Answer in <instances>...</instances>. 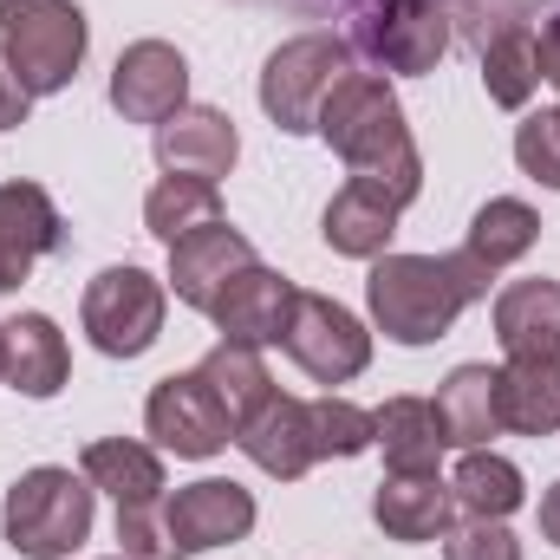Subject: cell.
<instances>
[{"instance_id": "obj_30", "label": "cell", "mask_w": 560, "mask_h": 560, "mask_svg": "<svg viewBox=\"0 0 560 560\" xmlns=\"http://www.w3.org/2000/svg\"><path fill=\"white\" fill-rule=\"evenodd\" d=\"M306 423H313V450H319V463H326V456H365V450L378 443L372 411H359L352 398H332V392L306 405Z\"/></svg>"}, {"instance_id": "obj_34", "label": "cell", "mask_w": 560, "mask_h": 560, "mask_svg": "<svg viewBox=\"0 0 560 560\" xmlns=\"http://www.w3.org/2000/svg\"><path fill=\"white\" fill-rule=\"evenodd\" d=\"M26 112H33V92L20 85V72L7 66V52H0V131H20L26 125Z\"/></svg>"}, {"instance_id": "obj_13", "label": "cell", "mask_w": 560, "mask_h": 560, "mask_svg": "<svg viewBox=\"0 0 560 560\" xmlns=\"http://www.w3.org/2000/svg\"><path fill=\"white\" fill-rule=\"evenodd\" d=\"M242 268H255V242L235 222H209V229H196V235H183L170 248V293L183 306L209 313L222 300V287L242 275Z\"/></svg>"}, {"instance_id": "obj_16", "label": "cell", "mask_w": 560, "mask_h": 560, "mask_svg": "<svg viewBox=\"0 0 560 560\" xmlns=\"http://www.w3.org/2000/svg\"><path fill=\"white\" fill-rule=\"evenodd\" d=\"M398 215H405V209H398L378 183L346 176V183L332 189L326 215H319V235H326V248H332V255H346V261H378V255H392Z\"/></svg>"}, {"instance_id": "obj_33", "label": "cell", "mask_w": 560, "mask_h": 560, "mask_svg": "<svg viewBox=\"0 0 560 560\" xmlns=\"http://www.w3.org/2000/svg\"><path fill=\"white\" fill-rule=\"evenodd\" d=\"M443 560H522V541L502 522H456L443 535Z\"/></svg>"}, {"instance_id": "obj_17", "label": "cell", "mask_w": 560, "mask_h": 560, "mask_svg": "<svg viewBox=\"0 0 560 560\" xmlns=\"http://www.w3.org/2000/svg\"><path fill=\"white\" fill-rule=\"evenodd\" d=\"M293 280L275 275V268H242V275L222 287V300L209 306V319H215V332L222 339H235V346H280V332H287V313H293Z\"/></svg>"}, {"instance_id": "obj_38", "label": "cell", "mask_w": 560, "mask_h": 560, "mask_svg": "<svg viewBox=\"0 0 560 560\" xmlns=\"http://www.w3.org/2000/svg\"><path fill=\"white\" fill-rule=\"evenodd\" d=\"M118 560H125V555H118Z\"/></svg>"}, {"instance_id": "obj_28", "label": "cell", "mask_w": 560, "mask_h": 560, "mask_svg": "<svg viewBox=\"0 0 560 560\" xmlns=\"http://www.w3.org/2000/svg\"><path fill=\"white\" fill-rule=\"evenodd\" d=\"M482 92L489 105L502 112H522L535 92H541V46L528 26H502L489 46H482Z\"/></svg>"}, {"instance_id": "obj_6", "label": "cell", "mask_w": 560, "mask_h": 560, "mask_svg": "<svg viewBox=\"0 0 560 560\" xmlns=\"http://www.w3.org/2000/svg\"><path fill=\"white\" fill-rule=\"evenodd\" d=\"M163 313H170V287L143 268H105V275L85 287V332L105 359H143L156 339H163Z\"/></svg>"}, {"instance_id": "obj_35", "label": "cell", "mask_w": 560, "mask_h": 560, "mask_svg": "<svg viewBox=\"0 0 560 560\" xmlns=\"http://www.w3.org/2000/svg\"><path fill=\"white\" fill-rule=\"evenodd\" d=\"M535 46H541V85H555V92H560V13L541 26V39H535Z\"/></svg>"}, {"instance_id": "obj_2", "label": "cell", "mask_w": 560, "mask_h": 560, "mask_svg": "<svg viewBox=\"0 0 560 560\" xmlns=\"http://www.w3.org/2000/svg\"><path fill=\"white\" fill-rule=\"evenodd\" d=\"M489 280L495 275L463 248L456 255H378L365 275V300L385 339L430 346L463 319V306L489 300Z\"/></svg>"}, {"instance_id": "obj_8", "label": "cell", "mask_w": 560, "mask_h": 560, "mask_svg": "<svg viewBox=\"0 0 560 560\" xmlns=\"http://www.w3.org/2000/svg\"><path fill=\"white\" fill-rule=\"evenodd\" d=\"M143 423H150L156 450L189 456V463L229 450V436H235V418L222 411V398L209 392L202 372H170V378H156V392H150V405H143Z\"/></svg>"}, {"instance_id": "obj_22", "label": "cell", "mask_w": 560, "mask_h": 560, "mask_svg": "<svg viewBox=\"0 0 560 560\" xmlns=\"http://www.w3.org/2000/svg\"><path fill=\"white\" fill-rule=\"evenodd\" d=\"M79 476H85L98 495H112L118 509H131V502H163V456H156L150 443H138V436H98V443H85Z\"/></svg>"}, {"instance_id": "obj_18", "label": "cell", "mask_w": 560, "mask_h": 560, "mask_svg": "<svg viewBox=\"0 0 560 560\" xmlns=\"http://www.w3.org/2000/svg\"><path fill=\"white\" fill-rule=\"evenodd\" d=\"M242 156V138H235V118L215 112V105H183L176 118L156 125V163L163 176H229Z\"/></svg>"}, {"instance_id": "obj_31", "label": "cell", "mask_w": 560, "mask_h": 560, "mask_svg": "<svg viewBox=\"0 0 560 560\" xmlns=\"http://www.w3.org/2000/svg\"><path fill=\"white\" fill-rule=\"evenodd\" d=\"M118 548H125V560H183L163 502H131V509H118Z\"/></svg>"}, {"instance_id": "obj_32", "label": "cell", "mask_w": 560, "mask_h": 560, "mask_svg": "<svg viewBox=\"0 0 560 560\" xmlns=\"http://www.w3.org/2000/svg\"><path fill=\"white\" fill-rule=\"evenodd\" d=\"M515 163L522 176H535L541 189H560V112H535L515 131Z\"/></svg>"}, {"instance_id": "obj_25", "label": "cell", "mask_w": 560, "mask_h": 560, "mask_svg": "<svg viewBox=\"0 0 560 560\" xmlns=\"http://www.w3.org/2000/svg\"><path fill=\"white\" fill-rule=\"evenodd\" d=\"M209 222H229V215H222V189H215L209 176H163V183L143 196V229H150L163 248H176L183 235H196V229H209Z\"/></svg>"}, {"instance_id": "obj_12", "label": "cell", "mask_w": 560, "mask_h": 560, "mask_svg": "<svg viewBox=\"0 0 560 560\" xmlns=\"http://www.w3.org/2000/svg\"><path fill=\"white\" fill-rule=\"evenodd\" d=\"M372 522L385 528V541L423 548L456 528V495L436 469H385V482L372 495Z\"/></svg>"}, {"instance_id": "obj_26", "label": "cell", "mask_w": 560, "mask_h": 560, "mask_svg": "<svg viewBox=\"0 0 560 560\" xmlns=\"http://www.w3.org/2000/svg\"><path fill=\"white\" fill-rule=\"evenodd\" d=\"M535 242H541V215H535L528 202H515V196H489V202L476 209L469 235H463V255H476L489 275H502V268H515Z\"/></svg>"}, {"instance_id": "obj_4", "label": "cell", "mask_w": 560, "mask_h": 560, "mask_svg": "<svg viewBox=\"0 0 560 560\" xmlns=\"http://www.w3.org/2000/svg\"><path fill=\"white\" fill-rule=\"evenodd\" d=\"M85 39L79 0H0V52L33 98H52L79 79Z\"/></svg>"}, {"instance_id": "obj_19", "label": "cell", "mask_w": 560, "mask_h": 560, "mask_svg": "<svg viewBox=\"0 0 560 560\" xmlns=\"http://www.w3.org/2000/svg\"><path fill=\"white\" fill-rule=\"evenodd\" d=\"M0 339H7V385L20 398H59L66 392L72 346H66V332L46 313H13L0 326Z\"/></svg>"}, {"instance_id": "obj_21", "label": "cell", "mask_w": 560, "mask_h": 560, "mask_svg": "<svg viewBox=\"0 0 560 560\" xmlns=\"http://www.w3.org/2000/svg\"><path fill=\"white\" fill-rule=\"evenodd\" d=\"M495 418L515 436L560 430V359H509L495 372Z\"/></svg>"}, {"instance_id": "obj_37", "label": "cell", "mask_w": 560, "mask_h": 560, "mask_svg": "<svg viewBox=\"0 0 560 560\" xmlns=\"http://www.w3.org/2000/svg\"><path fill=\"white\" fill-rule=\"evenodd\" d=\"M0 378H7V339H0Z\"/></svg>"}, {"instance_id": "obj_20", "label": "cell", "mask_w": 560, "mask_h": 560, "mask_svg": "<svg viewBox=\"0 0 560 560\" xmlns=\"http://www.w3.org/2000/svg\"><path fill=\"white\" fill-rule=\"evenodd\" d=\"M495 339L509 359H560V280H509L495 293Z\"/></svg>"}, {"instance_id": "obj_15", "label": "cell", "mask_w": 560, "mask_h": 560, "mask_svg": "<svg viewBox=\"0 0 560 560\" xmlns=\"http://www.w3.org/2000/svg\"><path fill=\"white\" fill-rule=\"evenodd\" d=\"M235 443H242V456H248L261 476H275V482H300V476L319 463L313 423H306V398H287V392H275L261 411H248V418L235 423Z\"/></svg>"}, {"instance_id": "obj_29", "label": "cell", "mask_w": 560, "mask_h": 560, "mask_svg": "<svg viewBox=\"0 0 560 560\" xmlns=\"http://www.w3.org/2000/svg\"><path fill=\"white\" fill-rule=\"evenodd\" d=\"M196 372L209 378V392L222 398V411H229L235 423L275 398V372H268L261 346H235V339H222V346H209V359H202Z\"/></svg>"}, {"instance_id": "obj_3", "label": "cell", "mask_w": 560, "mask_h": 560, "mask_svg": "<svg viewBox=\"0 0 560 560\" xmlns=\"http://www.w3.org/2000/svg\"><path fill=\"white\" fill-rule=\"evenodd\" d=\"M92 502L98 489L72 469H26L13 489H7V509H0V528H7V548L26 560H66L72 548H85L92 535Z\"/></svg>"}, {"instance_id": "obj_23", "label": "cell", "mask_w": 560, "mask_h": 560, "mask_svg": "<svg viewBox=\"0 0 560 560\" xmlns=\"http://www.w3.org/2000/svg\"><path fill=\"white\" fill-rule=\"evenodd\" d=\"M436 423H443V443L450 450H489V436H502L495 418V372L489 365H456L443 385H436Z\"/></svg>"}, {"instance_id": "obj_27", "label": "cell", "mask_w": 560, "mask_h": 560, "mask_svg": "<svg viewBox=\"0 0 560 560\" xmlns=\"http://www.w3.org/2000/svg\"><path fill=\"white\" fill-rule=\"evenodd\" d=\"M372 423H378L372 450H385V469H436V456L450 450L430 398H385V411H372Z\"/></svg>"}, {"instance_id": "obj_24", "label": "cell", "mask_w": 560, "mask_h": 560, "mask_svg": "<svg viewBox=\"0 0 560 560\" xmlns=\"http://www.w3.org/2000/svg\"><path fill=\"white\" fill-rule=\"evenodd\" d=\"M450 495H456V509H463L469 522H509V515L528 502V482H522V469H515L509 456H495V450H463V463H456V476H450Z\"/></svg>"}, {"instance_id": "obj_36", "label": "cell", "mask_w": 560, "mask_h": 560, "mask_svg": "<svg viewBox=\"0 0 560 560\" xmlns=\"http://www.w3.org/2000/svg\"><path fill=\"white\" fill-rule=\"evenodd\" d=\"M541 535H548V541L560 548V482L548 489V495H541Z\"/></svg>"}, {"instance_id": "obj_1", "label": "cell", "mask_w": 560, "mask_h": 560, "mask_svg": "<svg viewBox=\"0 0 560 560\" xmlns=\"http://www.w3.org/2000/svg\"><path fill=\"white\" fill-rule=\"evenodd\" d=\"M313 131L346 156V170H352V176L378 183L398 209H411V202L423 196L418 138H411V125H405L398 92H392L378 72H346V79H339V92L326 98V112H319V125H313Z\"/></svg>"}, {"instance_id": "obj_5", "label": "cell", "mask_w": 560, "mask_h": 560, "mask_svg": "<svg viewBox=\"0 0 560 560\" xmlns=\"http://www.w3.org/2000/svg\"><path fill=\"white\" fill-rule=\"evenodd\" d=\"M352 59H359V52H352V39H339V33L280 39L275 52H268V66H261V112L275 118V131L306 138V131L319 125L326 98L339 92V79L359 72Z\"/></svg>"}, {"instance_id": "obj_11", "label": "cell", "mask_w": 560, "mask_h": 560, "mask_svg": "<svg viewBox=\"0 0 560 560\" xmlns=\"http://www.w3.org/2000/svg\"><path fill=\"white\" fill-rule=\"evenodd\" d=\"M163 515H170L176 555L189 560V555H209V548L242 541V535L255 528V495H248L242 482H229V476H202V482L176 489V495L163 502Z\"/></svg>"}, {"instance_id": "obj_9", "label": "cell", "mask_w": 560, "mask_h": 560, "mask_svg": "<svg viewBox=\"0 0 560 560\" xmlns=\"http://www.w3.org/2000/svg\"><path fill=\"white\" fill-rule=\"evenodd\" d=\"M359 46L385 72H436V59L450 52V20L430 0H365Z\"/></svg>"}, {"instance_id": "obj_10", "label": "cell", "mask_w": 560, "mask_h": 560, "mask_svg": "<svg viewBox=\"0 0 560 560\" xmlns=\"http://www.w3.org/2000/svg\"><path fill=\"white\" fill-rule=\"evenodd\" d=\"M112 105L125 125H163L189 105V59L170 39H131L112 66Z\"/></svg>"}, {"instance_id": "obj_14", "label": "cell", "mask_w": 560, "mask_h": 560, "mask_svg": "<svg viewBox=\"0 0 560 560\" xmlns=\"http://www.w3.org/2000/svg\"><path fill=\"white\" fill-rule=\"evenodd\" d=\"M66 248V222L39 183H0V293H13L46 255Z\"/></svg>"}, {"instance_id": "obj_7", "label": "cell", "mask_w": 560, "mask_h": 560, "mask_svg": "<svg viewBox=\"0 0 560 560\" xmlns=\"http://www.w3.org/2000/svg\"><path fill=\"white\" fill-rule=\"evenodd\" d=\"M287 359L313 378V385H352L372 365V332L352 306L326 300V293H293L287 332H280Z\"/></svg>"}]
</instances>
